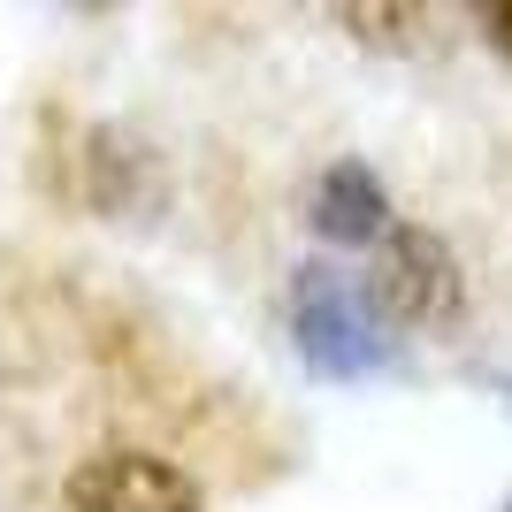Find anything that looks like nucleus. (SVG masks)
<instances>
[{
    "label": "nucleus",
    "instance_id": "obj_1",
    "mask_svg": "<svg viewBox=\"0 0 512 512\" xmlns=\"http://www.w3.org/2000/svg\"><path fill=\"white\" fill-rule=\"evenodd\" d=\"M291 344L329 383H367V375H383L398 360L390 321L375 314V299L344 268H321V260H306L291 276Z\"/></svg>",
    "mask_w": 512,
    "mask_h": 512
},
{
    "label": "nucleus",
    "instance_id": "obj_2",
    "mask_svg": "<svg viewBox=\"0 0 512 512\" xmlns=\"http://www.w3.org/2000/svg\"><path fill=\"white\" fill-rule=\"evenodd\" d=\"M360 291L398 329H451L467 314V268L451 253V237L428 230V222H390L375 237V276Z\"/></svg>",
    "mask_w": 512,
    "mask_h": 512
},
{
    "label": "nucleus",
    "instance_id": "obj_3",
    "mask_svg": "<svg viewBox=\"0 0 512 512\" xmlns=\"http://www.w3.org/2000/svg\"><path fill=\"white\" fill-rule=\"evenodd\" d=\"M62 512H207V490L161 451L115 444L77 459V474L62 482Z\"/></svg>",
    "mask_w": 512,
    "mask_h": 512
},
{
    "label": "nucleus",
    "instance_id": "obj_4",
    "mask_svg": "<svg viewBox=\"0 0 512 512\" xmlns=\"http://www.w3.org/2000/svg\"><path fill=\"white\" fill-rule=\"evenodd\" d=\"M314 230L329 245H375L390 230V192L367 161H329L314 184Z\"/></svg>",
    "mask_w": 512,
    "mask_h": 512
},
{
    "label": "nucleus",
    "instance_id": "obj_5",
    "mask_svg": "<svg viewBox=\"0 0 512 512\" xmlns=\"http://www.w3.org/2000/svg\"><path fill=\"white\" fill-rule=\"evenodd\" d=\"M146 169V146L123 138V130H92V153H85V199L100 214H123L130 207V176Z\"/></svg>",
    "mask_w": 512,
    "mask_h": 512
},
{
    "label": "nucleus",
    "instance_id": "obj_6",
    "mask_svg": "<svg viewBox=\"0 0 512 512\" xmlns=\"http://www.w3.org/2000/svg\"><path fill=\"white\" fill-rule=\"evenodd\" d=\"M337 23H352L360 46H413L406 31H428L421 8H337Z\"/></svg>",
    "mask_w": 512,
    "mask_h": 512
},
{
    "label": "nucleus",
    "instance_id": "obj_7",
    "mask_svg": "<svg viewBox=\"0 0 512 512\" xmlns=\"http://www.w3.org/2000/svg\"><path fill=\"white\" fill-rule=\"evenodd\" d=\"M482 39H490L497 54H505V62H512V0H497V8H482Z\"/></svg>",
    "mask_w": 512,
    "mask_h": 512
},
{
    "label": "nucleus",
    "instance_id": "obj_8",
    "mask_svg": "<svg viewBox=\"0 0 512 512\" xmlns=\"http://www.w3.org/2000/svg\"><path fill=\"white\" fill-rule=\"evenodd\" d=\"M505 512H512V497H505Z\"/></svg>",
    "mask_w": 512,
    "mask_h": 512
}]
</instances>
